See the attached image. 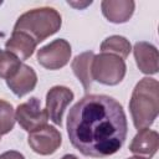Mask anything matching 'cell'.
<instances>
[{
	"label": "cell",
	"instance_id": "obj_1",
	"mask_svg": "<svg viewBox=\"0 0 159 159\" xmlns=\"http://www.w3.org/2000/svg\"><path fill=\"white\" fill-rule=\"evenodd\" d=\"M122 104L106 94H86L68 112L67 134L83 155L104 158L117 153L127 139Z\"/></svg>",
	"mask_w": 159,
	"mask_h": 159
},
{
	"label": "cell",
	"instance_id": "obj_2",
	"mask_svg": "<svg viewBox=\"0 0 159 159\" xmlns=\"http://www.w3.org/2000/svg\"><path fill=\"white\" fill-rule=\"evenodd\" d=\"M129 111L134 127L149 128L159 112V83L150 77L142 78L134 87L129 101Z\"/></svg>",
	"mask_w": 159,
	"mask_h": 159
},
{
	"label": "cell",
	"instance_id": "obj_3",
	"mask_svg": "<svg viewBox=\"0 0 159 159\" xmlns=\"http://www.w3.org/2000/svg\"><path fill=\"white\" fill-rule=\"evenodd\" d=\"M62 25L61 15L53 7H37L20 15L12 31H21L31 36L36 43L56 34Z\"/></svg>",
	"mask_w": 159,
	"mask_h": 159
},
{
	"label": "cell",
	"instance_id": "obj_4",
	"mask_svg": "<svg viewBox=\"0 0 159 159\" xmlns=\"http://www.w3.org/2000/svg\"><path fill=\"white\" fill-rule=\"evenodd\" d=\"M125 72L127 66L120 57L106 52L94 55L91 66L93 81L106 86H116L123 81Z\"/></svg>",
	"mask_w": 159,
	"mask_h": 159
},
{
	"label": "cell",
	"instance_id": "obj_5",
	"mask_svg": "<svg viewBox=\"0 0 159 159\" xmlns=\"http://www.w3.org/2000/svg\"><path fill=\"white\" fill-rule=\"evenodd\" d=\"M71 45L65 39H57L37 50V61L46 70H60L71 58Z\"/></svg>",
	"mask_w": 159,
	"mask_h": 159
},
{
	"label": "cell",
	"instance_id": "obj_6",
	"mask_svg": "<svg viewBox=\"0 0 159 159\" xmlns=\"http://www.w3.org/2000/svg\"><path fill=\"white\" fill-rule=\"evenodd\" d=\"M15 118L24 130L31 133L46 125L48 116L46 109L41 108L40 99L36 97H31L29 101L17 106Z\"/></svg>",
	"mask_w": 159,
	"mask_h": 159
},
{
	"label": "cell",
	"instance_id": "obj_7",
	"mask_svg": "<svg viewBox=\"0 0 159 159\" xmlns=\"http://www.w3.org/2000/svg\"><path fill=\"white\" fill-rule=\"evenodd\" d=\"M30 148L40 155L53 154L62 143V135L53 125H43L37 130H34L27 137Z\"/></svg>",
	"mask_w": 159,
	"mask_h": 159
},
{
	"label": "cell",
	"instance_id": "obj_8",
	"mask_svg": "<svg viewBox=\"0 0 159 159\" xmlns=\"http://www.w3.org/2000/svg\"><path fill=\"white\" fill-rule=\"evenodd\" d=\"M75 94L73 92L65 86H53L48 89L46 94V112L48 118L56 124H62V116L67 106L72 102Z\"/></svg>",
	"mask_w": 159,
	"mask_h": 159
},
{
	"label": "cell",
	"instance_id": "obj_9",
	"mask_svg": "<svg viewBox=\"0 0 159 159\" xmlns=\"http://www.w3.org/2000/svg\"><path fill=\"white\" fill-rule=\"evenodd\" d=\"M133 53H134V58H135L137 66L140 70V72L145 75L158 73L159 55H158L157 47L153 43L145 42V41H138L134 43Z\"/></svg>",
	"mask_w": 159,
	"mask_h": 159
},
{
	"label": "cell",
	"instance_id": "obj_10",
	"mask_svg": "<svg viewBox=\"0 0 159 159\" xmlns=\"http://www.w3.org/2000/svg\"><path fill=\"white\" fill-rule=\"evenodd\" d=\"M7 87L17 97H22L35 89L37 84V75L32 67L21 63L19 70L6 80Z\"/></svg>",
	"mask_w": 159,
	"mask_h": 159
},
{
	"label": "cell",
	"instance_id": "obj_11",
	"mask_svg": "<svg viewBox=\"0 0 159 159\" xmlns=\"http://www.w3.org/2000/svg\"><path fill=\"white\" fill-rule=\"evenodd\" d=\"M103 16L113 24L127 22L135 9V2L132 0H103L101 2Z\"/></svg>",
	"mask_w": 159,
	"mask_h": 159
},
{
	"label": "cell",
	"instance_id": "obj_12",
	"mask_svg": "<svg viewBox=\"0 0 159 159\" xmlns=\"http://www.w3.org/2000/svg\"><path fill=\"white\" fill-rule=\"evenodd\" d=\"M159 148V135L155 130L144 128L138 130L129 144V150L137 155L152 158Z\"/></svg>",
	"mask_w": 159,
	"mask_h": 159
},
{
	"label": "cell",
	"instance_id": "obj_13",
	"mask_svg": "<svg viewBox=\"0 0 159 159\" xmlns=\"http://www.w3.org/2000/svg\"><path fill=\"white\" fill-rule=\"evenodd\" d=\"M36 45L37 43L35 42V40L27 34L21 31H12L10 39L5 43V47L6 51L16 56L20 61H25L32 56Z\"/></svg>",
	"mask_w": 159,
	"mask_h": 159
},
{
	"label": "cell",
	"instance_id": "obj_14",
	"mask_svg": "<svg viewBox=\"0 0 159 159\" xmlns=\"http://www.w3.org/2000/svg\"><path fill=\"white\" fill-rule=\"evenodd\" d=\"M93 57H94V53L92 51H86V52L77 55L71 63L75 76L82 83L86 92H88L91 89V86L93 82L92 73H91V66H92Z\"/></svg>",
	"mask_w": 159,
	"mask_h": 159
},
{
	"label": "cell",
	"instance_id": "obj_15",
	"mask_svg": "<svg viewBox=\"0 0 159 159\" xmlns=\"http://www.w3.org/2000/svg\"><path fill=\"white\" fill-rule=\"evenodd\" d=\"M101 51L106 53L116 55L122 60H125L132 51V45L129 40H127L124 36L112 35L106 40H103V42L101 43Z\"/></svg>",
	"mask_w": 159,
	"mask_h": 159
},
{
	"label": "cell",
	"instance_id": "obj_16",
	"mask_svg": "<svg viewBox=\"0 0 159 159\" xmlns=\"http://www.w3.org/2000/svg\"><path fill=\"white\" fill-rule=\"evenodd\" d=\"M21 66V61L6 50L0 48V77L10 78Z\"/></svg>",
	"mask_w": 159,
	"mask_h": 159
},
{
	"label": "cell",
	"instance_id": "obj_17",
	"mask_svg": "<svg viewBox=\"0 0 159 159\" xmlns=\"http://www.w3.org/2000/svg\"><path fill=\"white\" fill-rule=\"evenodd\" d=\"M15 112L11 103L0 99V135L7 134L15 124Z\"/></svg>",
	"mask_w": 159,
	"mask_h": 159
},
{
	"label": "cell",
	"instance_id": "obj_18",
	"mask_svg": "<svg viewBox=\"0 0 159 159\" xmlns=\"http://www.w3.org/2000/svg\"><path fill=\"white\" fill-rule=\"evenodd\" d=\"M0 159H25V157L16 150H7L2 154H0Z\"/></svg>",
	"mask_w": 159,
	"mask_h": 159
},
{
	"label": "cell",
	"instance_id": "obj_19",
	"mask_svg": "<svg viewBox=\"0 0 159 159\" xmlns=\"http://www.w3.org/2000/svg\"><path fill=\"white\" fill-rule=\"evenodd\" d=\"M61 159H78L76 155H73V154H66V155H63Z\"/></svg>",
	"mask_w": 159,
	"mask_h": 159
},
{
	"label": "cell",
	"instance_id": "obj_20",
	"mask_svg": "<svg viewBox=\"0 0 159 159\" xmlns=\"http://www.w3.org/2000/svg\"><path fill=\"white\" fill-rule=\"evenodd\" d=\"M128 159H148V158H144V157H139V155H135V157H130Z\"/></svg>",
	"mask_w": 159,
	"mask_h": 159
},
{
	"label": "cell",
	"instance_id": "obj_21",
	"mask_svg": "<svg viewBox=\"0 0 159 159\" xmlns=\"http://www.w3.org/2000/svg\"><path fill=\"white\" fill-rule=\"evenodd\" d=\"M0 139H1V135H0Z\"/></svg>",
	"mask_w": 159,
	"mask_h": 159
}]
</instances>
